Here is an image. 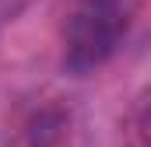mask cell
I'll return each mask as SVG.
<instances>
[{
  "instance_id": "obj_1",
  "label": "cell",
  "mask_w": 151,
  "mask_h": 147,
  "mask_svg": "<svg viewBox=\"0 0 151 147\" xmlns=\"http://www.w3.org/2000/svg\"><path fill=\"white\" fill-rule=\"evenodd\" d=\"M127 0H74L63 18V67L70 74L99 70L127 39Z\"/></svg>"
},
{
  "instance_id": "obj_2",
  "label": "cell",
  "mask_w": 151,
  "mask_h": 147,
  "mask_svg": "<svg viewBox=\"0 0 151 147\" xmlns=\"http://www.w3.org/2000/svg\"><path fill=\"white\" fill-rule=\"evenodd\" d=\"M127 147H151V98H148V102H141V105L134 109Z\"/></svg>"
}]
</instances>
